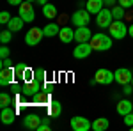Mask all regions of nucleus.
Masks as SVG:
<instances>
[{"label": "nucleus", "instance_id": "nucleus-31", "mask_svg": "<svg viewBox=\"0 0 133 131\" xmlns=\"http://www.w3.org/2000/svg\"><path fill=\"white\" fill-rule=\"evenodd\" d=\"M124 124H126V126H133V112H130V113L124 115Z\"/></svg>", "mask_w": 133, "mask_h": 131}, {"label": "nucleus", "instance_id": "nucleus-42", "mask_svg": "<svg viewBox=\"0 0 133 131\" xmlns=\"http://www.w3.org/2000/svg\"><path fill=\"white\" fill-rule=\"evenodd\" d=\"M131 85H133V78H131Z\"/></svg>", "mask_w": 133, "mask_h": 131}, {"label": "nucleus", "instance_id": "nucleus-23", "mask_svg": "<svg viewBox=\"0 0 133 131\" xmlns=\"http://www.w3.org/2000/svg\"><path fill=\"white\" fill-rule=\"evenodd\" d=\"M34 80L44 85V83H46V71L43 69V67H37V69H34Z\"/></svg>", "mask_w": 133, "mask_h": 131}, {"label": "nucleus", "instance_id": "nucleus-5", "mask_svg": "<svg viewBox=\"0 0 133 131\" xmlns=\"http://www.w3.org/2000/svg\"><path fill=\"white\" fill-rule=\"evenodd\" d=\"M89 21H91V12H89L87 9L75 11L73 16H71V23L75 25V27H87Z\"/></svg>", "mask_w": 133, "mask_h": 131}, {"label": "nucleus", "instance_id": "nucleus-36", "mask_svg": "<svg viewBox=\"0 0 133 131\" xmlns=\"http://www.w3.org/2000/svg\"><path fill=\"white\" fill-rule=\"evenodd\" d=\"M103 2H105V7H110V5H115L117 0H103Z\"/></svg>", "mask_w": 133, "mask_h": 131}, {"label": "nucleus", "instance_id": "nucleus-16", "mask_svg": "<svg viewBox=\"0 0 133 131\" xmlns=\"http://www.w3.org/2000/svg\"><path fill=\"white\" fill-rule=\"evenodd\" d=\"M130 112H133V103L130 99H121L117 103V113H119L121 117H124V115L130 113Z\"/></svg>", "mask_w": 133, "mask_h": 131}, {"label": "nucleus", "instance_id": "nucleus-25", "mask_svg": "<svg viewBox=\"0 0 133 131\" xmlns=\"http://www.w3.org/2000/svg\"><path fill=\"white\" fill-rule=\"evenodd\" d=\"M112 14H114V20H123L124 18V7L123 5H114Z\"/></svg>", "mask_w": 133, "mask_h": 131}, {"label": "nucleus", "instance_id": "nucleus-2", "mask_svg": "<svg viewBox=\"0 0 133 131\" xmlns=\"http://www.w3.org/2000/svg\"><path fill=\"white\" fill-rule=\"evenodd\" d=\"M112 81H115V74L110 69H98L94 78L91 80V85L94 83H99V85H110Z\"/></svg>", "mask_w": 133, "mask_h": 131}, {"label": "nucleus", "instance_id": "nucleus-9", "mask_svg": "<svg viewBox=\"0 0 133 131\" xmlns=\"http://www.w3.org/2000/svg\"><path fill=\"white\" fill-rule=\"evenodd\" d=\"M71 128L75 131H89V129H92V122L89 119H85V117L76 115V117L71 119Z\"/></svg>", "mask_w": 133, "mask_h": 131}, {"label": "nucleus", "instance_id": "nucleus-14", "mask_svg": "<svg viewBox=\"0 0 133 131\" xmlns=\"http://www.w3.org/2000/svg\"><path fill=\"white\" fill-rule=\"evenodd\" d=\"M0 119H2L4 124H12L14 119H16V110H12L11 106L2 108V112H0Z\"/></svg>", "mask_w": 133, "mask_h": 131}, {"label": "nucleus", "instance_id": "nucleus-7", "mask_svg": "<svg viewBox=\"0 0 133 131\" xmlns=\"http://www.w3.org/2000/svg\"><path fill=\"white\" fill-rule=\"evenodd\" d=\"M43 37H44L43 29L34 27V29H30V30L25 34V44H29V46H36V44H39V43H41Z\"/></svg>", "mask_w": 133, "mask_h": 131}, {"label": "nucleus", "instance_id": "nucleus-35", "mask_svg": "<svg viewBox=\"0 0 133 131\" xmlns=\"http://www.w3.org/2000/svg\"><path fill=\"white\" fill-rule=\"evenodd\" d=\"M5 67H12V64H11V59H2V69H5Z\"/></svg>", "mask_w": 133, "mask_h": 131}, {"label": "nucleus", "instance_id": "nucleus-28", "mask_svg": "<svg viewBox=\"0 0 133 131\" xmlns=\"http://www.w3.org/2000/svg\"><path fill=\"white\" fill-rule=\"evenodd\" d=\"M50 119H51V115H50V117H43V122L39 124V128H37L36 131H50V129H51Z\"/></svg>", "mask_w": 133, "mask_h": 131}, {"label": "nucleus", "instance_id": "nucleus-27", "mask_svg": "<svg viewBox=\"0 0 133 131\" xmlns=\"http://www.w3.org/2000/svg\"><path fill=\"white\" fill-rule=\"evenodd\" d=\"M11 39H12V32H11L9 29L0 32V43H2V44H7V43H11Z\"/></svg>", "mask_w": 133, "mask_h": 131}, {"label": "nucleus", "instance_id": "nucleus-18", "mask_svg": "<svg viewBox=\"0 0 133 131\" xmlns=\"http://www.w3.org/2000/svg\"><path fill=\"white\" fill-rule=\"evenodd\" d=\"M23 25H25V20H21L20 16H12L11 21L7 23V29H9L11 32H20L21 29H23Z\"/></svg>", "mask_w": 133, "mask_h": 131}, {"label": "nucleus", "instance_id": "nucleus-22", "mask_svg": "<svg viewBox=\"0 0 133 131\" xmlns=\"http://www.w3.org/2000/svg\"><path fill=\"white\" fill-rule=\"evenodd\" d=\"M43 14H44V18H48V20H55V16H57V7L48 2L46 5H43Z\"/></svg>", "mask_w": 133, "mask_h": 131}, {"label": "nucleus", "instance_id": "nucleus-15", "mask_svg": "<svg viewBox=\"0 0 133 131\" xmlns=\"http://www.w3.org/2000/svg\"><path fill=\"white\" fill-rule=\"evenodd\" d=\"M103 7H105V2L103 0H87L85 2V9L89 11L91 14H98Z\"/></svg>", "mask_w": 133, "mask_h": 131}, {"label": "nucleus", "instance_id": "nucleus-17", "mask_svg": "<svg viewBox=\"0 0 133 131\" xmlns=\"http://www.w3.org/2000/svg\"><path fill=\"white\" fill-rule=\"evenodd\" d=\"M59 39H61L64 44H69L71 41H75V30L69 29V27L61 29V32H59Z\"/></svg>", "mask_w": 133, "mask_h": 131}, {"label": "nucleus", "instance_id": "nucleus-26", "mask_svg": "<svg viewBox=\"0 0 133 131\" xmlns=\"http://www.w3.org/2000/svg\"><path fill=\"white\" fill-rule=\"evenodd\" d=\"M21 80L25 81V83H30V81H34V69H30V67H25L23 74H21Z\"/></svg>", "mask_w": 133, "mask_h": 131}, {"label": "nucleus", "instance_id": "nucleus-3", "mask_svg": "<svg viewBox=\"0 0 133 131\" xmlns=\"http://www.w3.org/2000/svg\"><path fill=\"white\" fill-rule=\"evenodd\" d=\"M108 29H110L112 39H124V36H128V27L123 20H114Z\"/></svg>", "mask_w": 133, "mask_h": 131}, {"label": "nucleus", "instance_id": "nucleus-6", "mask_svg": "<svg viewBox=\"0 0 133 131\" xmlns=\"http://www.w3.org/2000/svg\"><path fill=\"white\" fill-rule=\"evenodd\" d=\"M18 16L21 20H25V23H32L36 18V11L32 7L30 2H23L21 5H18Z\"/></svg>", "mask_w": 133, "mask_h": 131}, {"label": "nucleus", "instance_id": "nucleus-37", "mask_svg": "<svg viewBox=\"0 0 133 131\" xmlns=\"http://www.w3.org/2000/svg\"><path fill=\"white\" fill-rule=\"evenodd\" d=\"M7 2H9L11 5H21L23 4V0H7Z\"/></svg>", "mask_w": 133, "mask_h": 131}, {"label": "nucleus", "instance_id": "nucleus-1", "mask_svg": "<svg viewBox=\"0 0 133 131\" xmlns=\"http://www.w3.org/2000/svg\"><path fill=\"white\" fill-rule=\"evenodd\" d=\"M89 43L92 44V48H94L96 51H107V50L112 48V36H107V34H94Z\"/></svg>", "mask_w": 133, "mask_h": 131}, {"label": "nucleus", "instance_id": "nucleus-12", "mask_svg": "<svg viewBox=\"0 0 133 131\" xmlns=\"http://www.w3.org/2000/svg\"><path fill=\"white\" fill-rule=\"evenodd\" d=\"M92 34L91 29L89 27H76V30H75V41L76 43H89L92 39Z\"/></svg>", "mask_w": 133, "mask_h": 131}, {"label": "nucleus", "instance_id": "nucleus-30", "mask_svg": "<svg viewBox=\"0 0 133 131\" xmlns=\"http://www.w3.org/2000/svg\"><path fill=\"white\" fill-rule=\"evenodd\" d=\"M9 53H11V50L7 48V44H2V48H0V57H2V59H7Z\"/></svg>", "mask_w": 133, "mask_h": 131}, {"label": "nucleus", "instance_id": "nucleus-10", "mask_svg": "<svg viewBox=\"0 0 133 131\" xmlns=\"http://www.w3.org/2000/svg\"><path fill=\"white\" fill-rule=\"evenodd\" d=\"M41 122H43L41 115H37V113H29V115H25V119H23L21 124H23L25 129H37Z\"/></svg>", "mask_w": 133, "mask_h": 131}, {"label": "nucleus", "instance_id": "nucleus-32", "mask_svg": "<svg viewBox=\"0 0 133 131\" xmlns=\"http://www.w3.org/2000/svg\"><path fill=\"white\" fill-rule=\"evenodd\" d=\"M25 64H18V66H14V71H16V76H20L21 78V74H23V71H25Z\"/></svg>", "mask_w": 133, "mask_h": 131}, {"label": "nucleus", "instance_id": "nucleus-20", "mask_svg": "<svg viewBox=\"0 0 133 131\" xmlns=\"http://www.w3.org/2000/svg\"><path fill=\"white\" fill-rule=\"evenodd\" d=\"M43 32H44V37H53V36H59L61 27H59L55 21H51V23H48V25L43 29Z\"/></svg>", "mask_w": 133, "mask_h": 131}, {"label": "nucleus", "instance_id": "nucleus-21", "mask_svg": "<svg viewBox=\"0 0 133 131\" xmlns=\"http://www.w3.org/2000/svg\"><path fill=\"white\" fill-rule=\"evenodd\" d=\"M48 113L51 115V119H57V117H61L62 115V105L59 101H51L50 103V108H48Z\"/></svg>", "mask_w": 133, "mask_h": 131}, {"label": "nucleus", "instance_id": "nucleus-39", "mask_svg": "<svg viewBox=\"0 0 133 131\" xmlns=\"http://www.w3.org/2000/svg\"><path fill=\"white\" fill-rule=\"evenodd\" d=\"M37 4H39V5H46V4H48V0H37Z\"/></svg>", "mask_w": 133, "mask_h": 131}, {"label": "nucleus", "instance_id": "nucleus-13", "mask_svg": "<svg viewBox=\"0 0 133 131\" xmlns=\"http://www.w3.org/2000/svg\"><path fill=\"white\" fill-rule=\"evenodd\" d=\"M14 74H16L14 67H5V69H2V73H0V85H2V87L9 85L11 81H12V78H14Z\"/></svg>", "mask_w": 133, "mask_h": 131}, {"label": "nucleus", "instance_id": "nucleus-29", "mask_svg": "<svg viewBox=\"0 0 133 131\" xmlns=\"http://www.w3.org/2000/svg\"><path fill=\"white\" fill-rule=\"evenodd\" d=\"M11 18H12V16H11L7 11H2V12H0V23H2V25H7L11 21Z\"/></svg>", "mask_w": 133, "mask_h": 131}, {"label": "nucleus", "instance_id": "nucleus-19", "mask_svg": "<svg viewBox=\"0 0 133 131\" xmlns=\"http://www.w3.org/2000/svg\"><path fill=\"white\" fill-rule=\"evenodd\" d=\"M108 128H110V122L107 117H99V119L92 121V129L94 131H107Z\"/></svg>", "mask_w": 133, "mask_h": 131}, {"label": "nucleus", "instance_id": "nucleus-8", "mask_svg": "<svg viewBox=\"0 0 133 131\" xmlns=\"http://www.w3.org/2000/svg\"><path fill=\"white\" fill-rule=\"evenodd\" d=\"M94 48H92L91 43H76V46H75V50H73V57L75 59H87L89 55H91Z\"/></svg>", "mask_w": 133, "mask_h": 131}, {"label": "nucleus", "instance_id": "nucleus-40", "mask_svg": "<svg viewBox=\"0 0 133 131\" xmlns=\"http://www.w3.org/2000/svg\"><path fill=\"white\" fill-rule=\"evenodd\" d=\"M25 2H30V4H34V2H37V0H25Z\"/></svg>", "mask_w": 133, "mask_h": 131}, {"label": "nucleus", "instance_id": "nucleus-11", "mask_svg": "<svg viewBox=\"0 0 133 131\" xmlns=\"http://www.w3.org/2000/svg\"><path fill=\"white\" fill-rule=\"evenodd\" d=\"M115 74V81L119 85H126V83H131V78H133V73L128 67H119V69L114 73Z\"/></svg>", "mask_w": 133, "mask_h": 131}, {"label": "nucleus", "instance_id": "nucleus-4", "mask_svg": "<svg viewBox=\"0 0 133 131\" xmlns=\"http://www.w3.org/2000/svg\"><path fill=\"white\" fill-rule=\"evenodd\" d=\"M112 21H114V14H112V9H110V7H103V9L96 14V25H98L99 29H108Z\"/></svg>", "mask_w": 133, "mask_h": 131}, {"label": "nucleus", "instance_id": "nucleus-24", "mask_svg": "<svg viewBox=\"0 0 133 131\" xmlns=\"http://www.w3.org/2000/svg\"><path fill=\"white\" fill-rule=\"evenodd\" d=\"M11 105H12V96L7 94V92H2L0 94V106L5 108V106H11Z\"/></svg>", "mask_w": 133, "mask_h": 131}, {"label": "nucleus", "instance_id": "nucleus-33", "mask_svg": "<svg viewBox=\"0 0 133 131\" xmlns=\"http://www.w3.org/2000/svg\"><path fill=\"white\" fill-rule=\"evenodd\" d=\"M119 2V5H123L124 9H130V7H133V0H117Z\"/></svg>", "mask_w": 133, "mask_h": 131}, {"label": "nucleus", "instance_id": "nucleus-41", "mask_svg": "<svg viewBox=\"0 0 133 131\" xmlns=\"http://www.w3.org/2000/svg\"><path fill=\"white\" fill-rule=\"evenodd\" d=\"M130 129H131V131H133V126H130Z\"/></svg>", "mask_w": 133, "mask_h": 131}, {"label": "nucleus", "instance_id": "nucleus-38", "mask_svg": "<svg viewBox=\"0 0 133 131\" xmlns=\"http://www.w3.org/2000/svg\"><path fill=\"white\" fill-rule=\"evenodd\" d=\"M128 36H130V37H133V25H130V27H128Z\"/></svg>", "mask_w": 133, "mask_h": 131}, {"label": "nucleus", "instance_id": "nucleus-34", "mask_svg": "<svg viewBox=\"0 0 133 131\" xmlns=\"http://www.w3.org/2000/svg\"><path fill=\"white\" fill-rule=\"evenodd\" d=\"M123 92L126 94V96H130V94L133 92V85H131V83H126V85H123Z\"/></svg>", "mask_w": 133, "mask_h": 131}]
</instances>
